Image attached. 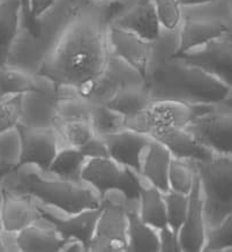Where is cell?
<instances>
[{"label":"cell","mask_w":232,"mask_h":252,"mask_svg":"<svg viewBox=\"0 0 232 252\" xmlns=\"http://www.w3.org/2000/svg\"><path fill=\"white\" fill-rule=\"evenodd\" d=\"M99 6L78 9L35 74L74 89L102 74L111 54Z\"/></svg>","instance_id":"obj_1"},{"label":"cell","mask_w":232,"mask_h":252,"mask_svg":"<svg viewBox=\"0 0 232 252\" xmlns=\"http://www.w3.org/2000/svg\"><path fill=\"white\" fill-rule=\"evenodd\" d=\"M145 84L151 99H174L190 104L222 103L231 98L232 92V86L177 57L149 66Z\"/></svg>","instance_id":"obj_2"},{"label":"cell","mask_w":232,"mask_h":252,"mask_svg":"<svg viewBox=\"0 0 232 252\" xmlns=\"http://www.w3.org/2000/svg\"><path fill=\"white\" fill-rule=\"evenodd\" d=\"M0 189L30 195L45 206L64 214L80 213L101 206L102 198L85 182H73L42 171L31 164L19 165L0 180Z\"/></svg>","instance_id":"obj_3"},{"label":"cell","mask_w":232,"mask_h":252,"mask_svg":"<svg viewBox=\"0 0 232 252\" xmlns=\"http://www.w3.org/2000/svg\"><path fill=\"white\" fill-rule=\"evenodd\" d=\"M193 164L200 181L205 227H214L232 215V155H214Z\"/></svg>","instance_id":"obj_4"},{"label":"cell","mask_w":232,"mask_h":252,"mask_svg":"<svg viewBox=\"0 0 232 252\" xmlns=\"http://www.w3.org/2000/svg\"><path fill=\"white\" fill-rule=\"evenodd\" d=\"M230 32V0H213L201 5L181 6L178 54Z\"/></svg>","instance_id":"obj_5"},{"label":"cell","mask_w":232,"mask_h":252,"mask_svg":"<svg viewBox=\"0 0 232 252\" xmlns=\"http://www.w3.org/2000/svg\"><path fill=\"white\" fill-rule=\"evenodd\" d=\"M127 200L120 192L102 197L94 233L88 244L92 252H124L127 249Z\"/></svg>","instance_id":"obj_6"},{"label":"cell","mask_w":232,"mask_h":252,"mask_svg":"<svg viewBox=\"0 0 232 252\" xmlns=\"http://www.w3.org/2000/svg\"><path fill=\"white\" fill-rule=\"evenodd\" d=\"M81 180L94 189L101 198L108 192L118 191L128 203L139 201L140 176L110 158H87L81 170Z\"/></svg>","instance_id":"obj_7"},{"label":"cell","mask_w":232,"mask_h":252,"mask_svg":"<svg viewBox=\"0 0 232 252\" xmlns=\"http://www.w3.org/2000/svg\"><path fill=\"white\" fill-rule=\"evenodd\" d=\"M184 128L215 155H232L231 98L194 116Z\"/></svg>","instance_id":"obj_8"},{"label":"cell","mask_w":232,"mask_h":252,"mask_svg":"<svg viewBox=\"0 0 232 252\" xmlns=\"http://www.w3.org/2000/svg\"><path fill=\"white\" fill-rule=\"evenodd\" d=\"M216 104H190L174 99H151L147 109L133 117L125 118V127L148 134L156 127L184 128L194 116Z\"/></svg>","instance_id":"obj_9"},{"label":"cell","mask_w":232,"mask_h":252,"mask_svg":"<svg viewBox=\"0 0 232 252\" xmlns=\"http://www.w3.org/2000/svg\"><path fill=\"white\" fill-rule=\"evenodd\" d=\"M232 86V32L174 55Z\"/></svg>","instance_id":"obj_10"},{"label":"cell","mask_w":232,"mask_h":252,"mask_svg":"<svg viewBox=\"0 0 232 252\" xmlns=\"http://www.w3.org/2000/svg\"><path fill=\"white\" fill-rule=\"evenodd\" d=\"M140 82H145V79L137 69L110 55L102 74L94 81L74 91L81 97L88 99L92 105L105 104L121 87Z\"/></svg>","instance_id":"obj_11"},{"label":"cell","mask_w":232,"mask_h":252,"mask_svg":"<svg viewBox=\"0 0 232 252\" xmlns=\"http://www.w3.org/2000/svg\"><path fill=\"white\" fill-rule=\"evenodd\" d=\"M21 139L20 164H31L42 171H48L61 147L60 139L54 127H29L16 125Z\"/></svg>","instance_id":"obj_12"},{"label":"cell","mask_w":232,"mask_h":252,"mask_svg":"<svg viewBox=\"0 0 232 252\" xmlns=\"http://www.w3.org/2000/svg\"><path fill=\"white\" fill-rule=\"evenodd\" d=\"M109 26L133 32L148 42L156 41L162 31L151 0H131L127 7L116 16Z\"/></svg>","instance_id":"obj_13"},{"label":"cell","mask_w":232,"mask_h":252,"mask_svg":"<svg viewBox=\"0 0 232 252\" xmlns=\"http://www.w3.org/2000/svg\"><path fill=\"white\" fill-rule=\"evenodd\" d=\"M42 219L43 214L34 198L0 189V225L2 231L16 234Z\"/></svg>","instance_id":"obj_14"},{"label":"cell","mask_w":232,"mask_h":252,"mask_svg":"<svg viewBox=\"0 0 232 252\" xmlns=\"http://www.w3.org/2000/svg\"><path fill=\"white\" fill-rule=\"evenodd\" d=\"M102 139L109 158L140 176L142 155L151 140L149 135L125 127L115 133L104 135Z\"/></svg>","instance_id":"obj_15"},{"label":"cell","mask_w":232,"mask_h":252,"mask_svg":"<svg viewBox=\"0 0 232 252\" xmlns=\"http://www.w3.org/2000/svg\"><path fill=\"white\" fill-rule=\"evenodd\" d=\"M107 38L110 54L137 69L145 79L152 42L115 26H108Z\"/></svg>","instance_id":"obj_16"},{"label":"cell","mask_w":232,"mask_h":252,"mask_svg":"<svg viewBox=\"0 0 232 252\" xmlns=\"http://www.w3.org/2000/svg\"><path fill=\"white\" fill-rule=\"evenodd\" d=\"M204 238L205 222L203 218V208H202L200 181H199V176L195 170L193 187L188 193L187 214L178 234V243L180 251H202Z\"/></svg>","instance_id":"obj_17"},{"label":"cell","mask_w":232,"mask_h":252,"mask_svg":"<svg viewBox=\"0 0 232 252\" xmlns=\"http://www.w3.org/2000/svg\"><path fill=\"white\" fill-rule=\"evenodd\" d=\"M149 137L165 146L172 158L191 162L207 161L214 157L213 152L199 144L185 128L156 127L148 132Z\"/></svg>","instance_id":"obj_18"},{"label":"cell","mask_w":232,"mask_h":252,"mask_svg":"<svg viewBox=\"0 0 232 252\" xmlns=\"http://www.w3.org/2000/svg\"><path fill=\"white\" fill-rule=\"evenodd\" d=\"M38 206L43 218L54 225L64 240H68V238L80 240L88 251V244L94 233L96 221L99 214V207L82 211L80 213L66 214L65 218H59L54 211L50 210L45 205L38 203Z\"/></svg>","instance_id":"obj_19"},{"label":"cell","mask_w":232,"mask_h":252,"mask_svg":"<svg viewBox=\"0 0 232 252\" xmlns=\"http://www.w3.org/2000/svg\"><path fill=\"white\" fill-rule=\"evenodd\" d=\"M64 242L60 234L44 218L15 234V247L21 252L60 251Z\"/></svg>","instance_id":"obj_20"},{"label":"cell","mask_w":232,"mask_h":252,"mask_svg":"<svg viewBox=\"0 0 232 252\" xmlns=\"http://www.w3.org/2000/svg\"><path fill=\"white\" fill-rule=\"evenodd\" d=\"M171 158L169 149L152 138L142 155L140 176L162 193L170 191L168 176Z\"/></svg>","instance_id":"obj_21"},{"label":"cell","mask_w":232,"mask_h":252,"mask_svg":"<svg viewBox=\"0 0 232 252\" xmlns=\"http://www.w3.org/2000/svg\"><path fill=\"white\" fill-rule=\"evenodd\" d=\"M139 201H127V252H160L158 230L142 220L138 211Z\"/></svg>","instance_id":"obj_22"},{"label":"cell","mask_w":232,"mask_h":252,"mask_svg":"<svg viewBox=\"0 0 232 252\" xmlns=\"http://www.w3.org/2000/svg\"><path fill=\"white\" fill-rule=\"evenodd\" d=\"M56 95L28 92L22 94L20 124L29 127H54Z\"/></svg>","instance_id":"obj_23"},{"label":"cell","mask_w":232,"mask_h":252,"mask_svg":"<svg viewBox=\"0 0 232 252\" xmlns=\"http://www.w3.org/2000/svg\"><path fill=\"white\" fill-rule=\"evenodd\" d=\"M150 102L151 97L145 84L140 82L121 87L104 105L128 118L141 114Z\"/></svg>","instance_id":"obj_24"},{"label":"cell","mask_w":232,"mask_h":252,"mask_svg":"<svg viewBox=\"0 0 232 252\" xmlns=\"http://www.w3.org/2000/svg\"><path fill=\"white\" fill-rule=\"evenodd\" d=\"M21 27L20 0H0V66H5L8 54Z\"/></svg>","instance_id":"obj_25"},{"label":"cell","mask_w":232,"mask_h":252,"mask_svg":"<svg viewBox=\"0 0 232 252\" xmlns=\"http://www.w3.org/2000/svg\"><path fill=\"white\" fill-rule=\"evenodd\" d=\"M140 194H139L138 211L140 218L145 223L151 225L155 229L160 230L167 222V207L163 199V193L147 183L140 176Z\"/></svg>","instance_id":"obj_26"},{"label":"cell","mask_w":232,"mask_h":252,"mask_svg":"<svg viewBox=\"0 0 232 252\" xmlns=\"http://www.w3.org/2000/svg\"><path fill=\"white\" fill-rule=\"evenodd\" d=\"M86 160L87 157L82 153L81 149L61 146L49 167L48 172L64 180L82 182L81 170Z\"/></svg>","instance_id":"obj_27"},{"label":"cell","mask_w":232,"mask_h":252,"mask_svg":"<svg viewBox=\"0 0 232 252\" xmlns=\"http://www.w3.org/2000/svg\"><path fill=\"white\" fill-rule=\"evenodd\" d=\"M54 128L60 139L61 146L80 148L95 137V132L89 121H55Z\"/></svg>","instance_id":"obj_28"},{"label":"cell","mask_w":232,"mask_h":252,"mask_svg":"<svg viewBox=\"0 0 232 252\" xmlns=\"http://www.w3.org/2000/svg\"><path fill=\"white\" fill-rule=\"evenodd\" d=\"M89 122L95 134L102 138L125 128V117L104 104L92 105Z\"/></svg>","instance_id":"obj_29"},{"label":"cell","mask_w":232,"mask_h":252,"mask_svg":"<svg viewBox=\"0 0 232 252\" xmlns=\"http://www.w3.org/2000/svg\"><path fill=\"white\" fill-rule=\"evenodd\" d=\"M21 139L15 128L0 133V180L20 164Z\"/></svg>","instance_id":"obj_30"},{"label":"cell","mask_w":232,"mask_h":252,"mask_svg":"<svg viewBox=\"0 0 232 252\" xmlns=\"http://www.w3.org/2000/svg\"><path fill=\"white\" fill-rule=\"evenodd\" d=\"M195 176L193 162L172 158L169 167V188L170 191L188 194Z\"/></svg>","instance_id":"obj_31"},{"label":"cell","mask_w":232,"mask_h":252,"mask_svg":"<svg viewBox=\"0 0 232 252\" xmlns=\"http://www.w3.org/2000/svg\"><path fill=\"white\" fill-rule=\"evenodd\" d=\"M232 249V215L214 227H205V238L202 251L221 252Z\"/></svg>","instance_id":"obj_32"},{"label":"cell","mask_w":232,"mask_h":252,"mask_svg":"<svg viewBox=\"0 0 232 252\" xmlns=\"http://www.w3.org/2000/svg\"><path fill=\"white\" fill-rule=\"evenodd\" d=\"M163 199L165 201V207H167L168 225L174 231V236L178 238L179 230H180L187 214L188 194L169 191L167 193H163Z\"/></svg>","instance_id":"obj_33"},{"label":"cell","mask_w":232,"mask_h":252,"mask_svg":"<svg viewBox=\"0 0 232 252\" xmlns=\"http://www.w3.org/2000/svg\"><path fill=\"white\" fill-rule=\"evenodd\" d=\"M22 115V94L0 98V133L13 130Z\"/></svg>","instance_id":"obj_34"},{"label":"cell","mask_w":232,"mask_h":252,"mask_svg":"<svg viewBox=\"0 0 232 252\" xmlns=\"http://www.w3.org/2000/svg\"><path fill=\"white\" fill-rule=\"evenodd\" d=\"M156 9L162 28L175 31L181 20V6L177 0H151Z\"/></svg>","instance_id":"obj_35"},{"label":"cell","mask_w":232,"mask_h":252,"mask_svg":"<svg viewBox=\"0 0 232 252\" xmlns=\"http://www.w3.org/2000/svg\"><path fill=\"white\" fill-rule=\"evenodd\" d=\"M71 1L79 8H89L102 4V1H99V0H71ZM55 2L56 0H31L32 18L36 20L37 16L43 14Z\"/></svg>","instance_id":"obj_36"},{"label":"cell","mask_w":232,"mask_h":252,"mask_svg":"<svg viewBox=\"0 0 232 252\" xmlns=\"http://www.w3.org/2000/svg\"><path fill=\"white\" fill-rule=\"evenodd\" d=\"M79 149H81L87 158H109L107 148H105L104 141L102 138L95 135L91 140H89L87 144L82 146Z\"/></svg>","instance_id":"obj_37"},{"label":"cell","mask_w":232,"mask_h":252,"mask_svg":"<svg viewBox=\"0 0 232 252\" xmlns=\"http://www.w3.org/2000/svg\"><path fill=\"white\" fill-rule=\"evenodd\" d=\"M158 235H160V244H161V251L163 252H179L180 248H179L178 238L174 236V231L169 225H164L158 230Z\"/></svg>","instance_id":"obj_38"},{"label":"cell","mask_w":232,"mask_h":252,"mask_svg":"<svg viewBox=\"0 0 232 252\" xmlns=\"http://www.w3.org/2000/svg\"><path fill=\"white\" fill-rule=\"evenodd\" d=\"M61 252H84L87 251L86 245L82 243L80 240H76V238H68L65 240L64 244L60 248Z\"/></svg>","instance_id":"obj_39"},{"label":"cell","mask_w":232,"mask_h":252,"mask_svg":"<svg viewBox=\"0 0 232 252\" xmlns=\"http://www.w3.org/2000/svg\"><path fill=\"white\" fill-rule=\"evenodd\" d=\"M177 1L180 6H194L205 4V2H210L213 1V0H177Z\"/></svg>","instance_id":"obj_40"},{"label":"cell","mask_w":232,"mask_h":252,"mask_svg":"<svg viewBox=\"0 0 232 252\" xmlns=\"http://www.w3.org/2000/svg\"><path fill=\"white\" fill-rule=\"evenodd\" d=\"M99 1H102V2H103V1H108V0H99Z\"/></svg>","instance_id":"obj_41"}]
</instances>
